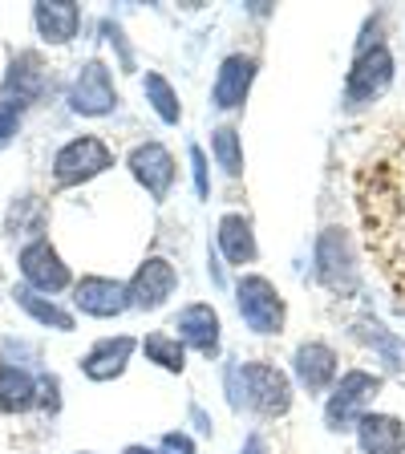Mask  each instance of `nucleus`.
<instances>
[{
  "mask_svg": "<svg viewBox=\"0 0 405 454\" xmlns=\"http://www.w3.org/2000/svg\"><path fill=\"white\" fill-rule=\"evenodd\" d=\"M312 280L321 284L324 293L353 301L361 293V255H357V239L349 227L329 223L316 231L312 244Z\"/></svg>",
  "mask_w": 405,
  "mask_h": 454,
  "instance_id": "1",
  "label": "nucleus"
},
{
  "mask_svg": "<svg viewBox=\"0 0 405 454\" xmlns=\"http://www.w3.org/2000/svg\"><path fill=\"white\" fill-rule=\"evenodd\" d=\"M296 402V386L292 373L272 361H239V402L236 414H252L264 418V422H276V418H288Z\"/></svg>",
  "mask_w": 405,
  "mask_h": 454,
  "instance_id": "2",
  "label": "nucleus"
},
{
  "mask_svg": "<svg viewBox=\"0 0 405 454\" xmlns=\"http://www.w3.org/2000/svg\"><path fill=\"white\" fill-rule=\"evenodd\" d=\"M381 389H386V373L345 369L337 378V386L324 394V430H329V434H353L361 418L373 410Z\"/></svg>",
  "mask_w": 405,
  "mask_h": 454,
  "instance_id": "3",
  "label": "nucleus"
},
{
  "mask_svg": "<svg viewBox=\"0 0 405 454\" xmlns=\"http://www.w3.org/2000/svg\"><path fill=\"white\" fill-rule=\"evenodd\" d=\"M393 77H397V57L389 45H373L365 53H353V66L345 74V90H340V110L361 114L369 106H378L389 94Z\"/></svg>",
  "mask_w": 405,
  "mask_h": 454,
  "instance_id": "4",
  "label": "nucleus"
},
{
  "mask_svg": "<svg viewBox=\"0 0 405 454\" xmlns=\"http://www.w3.org/2000/svg\"><path fill=\"white\" fill-rule=\"evenodd\" d=\"M231 296H236V309L244 317V325L255 337H280L284 325H288V301L276 288V280H268L264 272H244L231 284Z\"/></svg>",
  "mask_w": 405,
  "mask_h": 454,
  "instance_id": "5",
  "label": "nucleus"
},
{
  "mask_svg": "<svg viewBox=\"0 0 405 454\" xmlns=\"http://www.w3.org/2000/svg\"><path fill=\"white\" fill-rule=\"evenodd\" d=\"M110 167H113L110 146L97 134H77V138H69L53 154V183L57 187H85V183H94Z\"/></svg>",
  "mask_w": 405,
  "mask_h": 454,
  "instance_id": "6",
  "label": "nucleus"
},
{
  "mask_svg": "<svg viewBox=\"0 0 405 454\" xmlns=\"http://www.w3.org/2000/svg\"><path fill=\"white\" fill-rule=\"evenodd\" d=\"M126 170H130L134 183L151 195L154 207H162L170 199V191H175V183H179V162H175L167 142H159V138L138 142V146L126 154Z\"/></svg>",
  "mask_w": 405,
  "mask_h": 454,
  "instance_id": "7",
  "label": "nucleus"
},
{
  "mask_svg": "<svg viewBox=\"0 0 405 454\" xmlns=\"http://www.w3.org/2000/svg\"><path fill=\"white\" fill-rule=\"evenodd\" d=\"M118 85H113V69L105 66L102 57H90L82 69L74 74L69 85V110L82 118H110L118 110Z\"/></svg>",
  "mask_w": 405,
  "mask_h": 454,
  "instance_id": "8",
  "label": "nucleus"
},
{
  "mask_svg": "<svg viewBox=\"0 0 405 454\" xmlns=\"http://www.w3.org/2000/svg\"><path fill=\"white\" fill-rule=\"evenodd\" d=\"M288 373H292L296 389H304L308 397H321V394H329L340 378V353L332 349L329 340L308 337L292 349V369H288Z\"/></svg>",
  "mask_w": 405,
  "mask_h": 454,
  "instance_id": "9",
  "label": "nucleus"
},
{
  "mask_svg": "<svg viewBox=\"0 0 405 454\" xmlns=\"http://www.w3.org/2000/svg\"><path fill=\"white\" fill-rule=\"evenodd\" d=\"M175 337L187 345V353H199L203 361H215L223 353V321L211 301H191L175 312Z\"/></svg>",
  "mask_w": 405,
  "mask_h": 454,
  "instance_id": "10",
  "label": "nucleus"
},
{
  "mask_svg": "<svg viewBox=\"0 0 405 454\" xmlns=\"http://www.w3.org/2000/svg\"><path fill=\"white\" fill-rule=\"evenodd\" d=\"M126 293H130V309L138 312H159L170 304V296L179 293V268L170 264L167 255H146L134 276L126 280Z\"/></svg>",
  "mask_w": 405,
  "mask_h": 454,
  "instance_id": "11",
  "label": "nucleus"
},
{
  "mask_svg": "<svg viewBox=\"0 0 405 454\" xmlns=\"http://www.w3.org/2000/svg\"><path fill=\"white\" fill-rule=\"evenodd\" d=\"M255 77H260V61L252 53H227L215 69V82H211V106L219 114L244 110L247 98H252Z\"/></svg>",
  "mask_w": 405,
  "mask_h": 454,
  "instance_id": "12",
  "label": "nucleus"
},
{
  "mask_svg": "<svg viewBox=\"0 0 405 454\" xmlns=\"http://www.w3.org/2000/svg\"><path fill=\"white\" fill-rule=\"evenodd\" d=\"M20 276H25V288H33V293H61V288H69L74 284V272H69V264L57 255V247L49 244L45 236L28 239L25 247H20Z\"/></svg>",
  "mask_w": 405,
  "mask_h": 454,
  "instance_id": "13",
  "label": "nucleus"
},
{
  "mask_svg": "<svg viewBox=\"0 0 405 454\" xmlns=\"http://www.w3.org/2000/svg\"><path fill=\"white\" fill-rule=\"evenodd\" d=\"M74 309L94 321H113V317L130 312V293L113 276H82L74 284Z\"/></svg>",
  "mask_w": 405,
  "mask_h": 454,
  "instance_id": "14",
  "label": "nucleus"
},
{
  "mask_svg": "<svg viewBox=\"0 0 405 454\" xmlns=\"http://www.w3.org/2000/svg\"><path fill=\"white\" fill-rule=\"evenodd\" d=\"M215 252L223 255L227 268H247L260 260V239H255V223L244 211H227L219 215L215 227Z\"/></svg>",
  "mask_w": 405,
  "mask_h": 454,
  "instance_id": "15",
  "label": "nucleus"
},
{
  "mask_svg": "<svg viewBox=\"0 0 405 454\" xmlns=\"http://www.w3.org/2000/svg\"><path fill=\"white\" fill-rule=\"evenodd\" d=\"M134 353H138V337H126V333H118V337H102V340H94L90 353L82 357V373L90 381H113L130 369Z\"/></svg>",
  "mask_w": 405,
  "mask_h": 454,
  "instance_id": "16",
  "label": "nucleus"
},
{
  "mask_svg": "<svg viewBox=\"0 0 405 454\" xmlns=\"http://www.w3.org/2000/svg\"><path fill=\"white\" fill-rule=\"evenodd\" d=\"M49 82H53V69L41 61V53H17L9 77H4V98H9V106L17 110V106L37 102L49 90Z\"/></svg>",
  "mask_w": 405,
  "mask_h": 454,
  "instance_id": "17",
  "label": "nucleus"
},
{
  "mask_svg": "<svg viewBox=\"0 0 405 454\" xmlns=\"http://www.w3.org/2000/svg\"><path fill=\"white\" fill-rule=\"evenodd\" d=\"M361 454H405V422L386 410H369L353 430Z\"/></svg>",
  "mask_w": 405,
  "mask_h": 454,
  "instance_id": "18",
  "label": "nucleus"
},
{
  "mask_svg": "<svg viewBox=\"0 0 405 454\" xmlns=\"http://www.w3.org/2000/svg\"><path fill=\"white\" fill-rule=\"evenodd\" d=\"M353 337L378 353L386 373H405V337H397L393 329H386L378 317H369V312L357 317V321H353Z\"/></svg>",
  "mask_w": 405,
  "mask_h": 454,
  "instance_id": "19",
  "label": "nucleus"
},
{
  "mask_svg": "<svg viewBox=\"0 0 405 454\" xmlns=\"http://www.w3.org/2000/svg\"><path fill=\"white\" fill-rule=\"evenodd\" d=\"M33 25H37V37L49 45H69L82 28V9L69 4V0H41L33 9Z\"/></svg>",
  "mask_w": 405,
  "mask_h": 454,
  "instance_id": "20",
  "label": "nucleus"
},
{
  "mask_svg": "<svg viewBox=\"0 0 405 454\" xmlns=\"http://www.w3.org/2000/svg\"><path fill=\"white\" fill-rule=\"evenodd\" d=\"M37 394H41V381L25 365L0 361V414H28L37 406Z\"/></svg>",
  "mask_w": 405,
  "mask_h": 454,
  "instance_id": "21",
  "label": "nucleus"
},
{
  "mask_svg": "<svg viewBox=\"0 0 405 454\" xmlns=\"http://www.w3.org/2000/svg\"><path fill=\"white\" fill-rule=\"evenodd\" d=\"M138 349H142V357L151 361V365H159L162 373H175V378L187 373V345H183L175 333H167V329L146 333V337L138 340Z\"/></svg>",
  "mask_w": 405,
  "mask_h": 454,
  "instance_id": "22",
  "label": "nucleus"
},
{
  "mask_svg": "<svg viewBox=\"0 0 405 454\" xmlns=\"http://www.w3.org/2000/svg\"><path fill=\"white\" fill-rule=\"evenodd\" d=\"M142 98H146V106L159 114L162 126H179L183 122V98H179V90L170 85L167 74L146 69V77H142Z\"/></svg>",
  "mask_w": 405,
  "mask_h": 454,
  "instance_id": "23",
  "label": "nucleus"
},
{
  "mask_svg": "<svg viewBox=\"0 0 405 454\" xmlns=\"http://www.w3.org/2000/svg\"><path fill=\"white\" fill-rule=\"evenodd\" d=\"M211 159H215V167L223 170L227 179H244L247 159H244V134H239V126L223 122L211 130Z\"/></svg>",
  "mask_w": 405,
  "mask_h": 454,
  "instance_id": "24",
  "label": "nucleus"
},
{
  "mask_svg": "<svg viewBox=\"0 0 405 454\" xmlns=\"http://www.w3.org/2000/svg\"><path fill=\"white\" fill-rule=\"evenodd\" d=\"M12 296H17V304H20V309H25L37 325H45V329H57V333H74V325H77L74 312H66L57 301H49V296L33 293V288H25V284H20Z\"/></svg>",
  "mask_w": 405,
  "mask_h": 454,
  "instance_id": "25",
  "label": "nucleus"
},
{
  "mask_svg": "<svg viewBox=\"0 0 405 454\" xmlns=\"http://www.w3.org/2000/svg\"><path fill=\"white\" fill-rule=\"evenodd\" d=\"M187 154H191V183H195V195L211 199V159H207V151H203L199 142H191Z\"/></svg>",
  "mask_w": 405,
  "mask_h": 454,
  "instance_id": "26",
  "label": "nucleus"
},
{
  "mask_svg": "<svg viewBox=\"0 0 405 454\" xmlns=\"http://www.w3.org/2000/svg\"><path fill=\"white\" fill-rule=\"evenodd\" d=\"M159 446L167 454H199L195 450V434H187V430H167V434L159 438Z\"/></svg>",
  "mask_w": 405,
  "mask_h": 454,
  "instance_id": "27",
  "label": "nucleus"
},
{
  "mask_svg": "<svg viewBox=\"0 0 405 454\" xmlns=\"http://www.w3.org/2000/svg\"><path fill=\"white\" fill-rule=\"evenodd\" d=\"M223 394H227V406L236 410V402H239V361H223Z\"/></svg>",
  "mask_w": 405,
  "mask_h": 454,
  "instance_id": "28",
  "label": "nucleus"
},
{
  "mask_svg": "<svg viewBox=\"0 0 405 454\" xmlns=\"http://www.w3.org/2000/svg\"><path fill=\"white\" fill-rule=\"evenodd\" d=\"M17 122H20V114L12 110L9 102H0V146H9L12 134H17Z\"/></svg>",
  "mask_w": 405,
  "mask_h": 454,
  "instance_id": "29",
  "label": "nucleus"
},
{
  "mask_svg": "<svg viewBox=\"0 0 405 454\" xmlns=\"http://www.w3.org/2000/svg\"><path fill=\"white\" fill-rule=\"evenodd\" d=\"M187 418H191V426H195V434L199 438H211V430H215V422H211V414L199 402H191L187 406Z\"/></svg>",
  "mask_w": 405,
  "mask_h": 454,
  "instance_id": "30",
  "label": "nucleus"
},
{
  "mask_svg": "<svg viewBox=\"0 0 405 454\" xmlns=\"http://www.w3.org/2000/svg\"><path fill=\"white\" fill-rule=\"evenodd\" d=\"M207 276L215 288H227V264H223V255L215 252V244H207Z\"/></svg>",
  "mask_w": 405,
  "mask_h": 454,
  "instance_id": "31",
  "label": "nucleus"
},
{
  "mask_svg": "<svg viewBox=\"0 0 405 454\" xmlns=\"http://www.w3.org/2000/svg\"><path fill=\"white\" fill-rule=\"evenodd\" d=\"M105 33H110V41L118 45V53H122V69L130 74V69H134V53H130V45L122 41V28H118V25H105Z\"/></svg>",
  "mask_w": 405,
  "mask_h": 454,
  "instance_id": "32",
  "label": "nucleus"
},
{
  "mask_svg": "<svg viewBox=\"0 0 405 454\" xmlns=\"http://www.w3.org/2000/svg\"><path fill=\"white\" fill-rule=\"evenodd\" d=\"M239 454H272V446H268V438L260 434V430H247L244 446H239Z\"/></svg>",
  "mask_w": 405,
  "mask_h": 454,
  "instance_id": "33",
  "label": "nucleus"
},
{
  "mask_svg": "<svg viewBox=\"0 0 405 454\" xmlns=\"http://www.w3.org/2000/svg\"><path fill=\"white\" fill-rule=\"evenodd\" d=\"M122 454H167V450H162V446H159V442H154V446H142V442H130V446H122Z\"/></svg>",
  "mask_w": 405,
  "mask_h": 454,
  "instance_id": "34",
  "label": "nucleus"
},
{
  "mask_svg": "<svg viewBox=\"0 0 405 454\" xmlns=\"http://www.w3.org/2000/svg\"><path fill=\"white\" fill-rule=\"evenodd\" d=\"M82 454H90V450H82Z\"/></svg>",
  "mask_w": 405,
  "mask_h": 454,
  "instance_id": "35",
  "label": "nucleus"
}]
</instances>
